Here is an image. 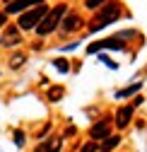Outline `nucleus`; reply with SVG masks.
Masks as SVG:
<instances>
[{"instance_id": "obj_1", "label": "nucleus", "mask_w": 147, "mask_h": 152, "mask_svg": "<svg viewBox=\"0 0 147 152\" xmlns=\"http://www.w3.org/2000/svg\"><path fill=\"white\" fill-rule=\"evenodd\" d=\"M121 17V5L118 3H104V7L92 17V24H89V31H99V29H104V27H108L111 22H116Z\"/></svg>"}, {"instance_id": "obj_2", "label": "nucleus", "mask_w": 147, "mask_h": 152, "mask_svg": "<svg viewBox=\"0 0 147 152\" xmlns=\"http://www.w3.org/2000/svg\"><path fill=\"white\" fill-rule=\"evenodd\" d=\"M65 12H68V7H65V5H58V7L48 10V12L44 15V20L36 24V34H39V36H46V34H51L53 29H58L60 20L65 17Z\"/></svg>"}, {"instance_id": "obj_3", "label": "nucleus", "mask_w": 147, "mask_h": 152, "mask_svg": "<svg viewBox=\"0 0 147 152\" xmlns=\"http://www.w3.org/2000/svg\"><path fill=\"white\" fill-rule=\"evenodd\" d=\"M46 12H48V10H46V5L29 7V10H24V12L20 15V20H17V27H20V29H24V31L36 29V24L44 20V15H46Z\"/></svg>"}, {"instance_id": "obj_4", "label": "nucleus", "mask_w": 147, "mask_h": 152, "mask_svg": "<svg viewBox=\"0 0 147 152\" xmlns=\"http://www.w3.org/2000/svg\"><path fill=\"white\" fill-rule=\"evenodd\" d=\"M125 34H130V31H125ZM125 34H123V36H125ZM123 36H111V39H104V41H97V44H89L87 51H89V53H97L99 48H123V46H125Z\"/></svg>"}, {"instance_id": "obj_5", "label": "nucleus", "mask_w": 147, "mask_h": 152, "mask_svg": "<svg viewBox=\"0 0 147 152\" xmlns=\"http://www.w3.org/2000/svg\"><path fill=\"white\" fill-rule=\"evenodd\" d=\"M60 31L63 34H70V31H75V29H80L82 27V20H80V15H75V12H70V15H65L63 20H60Z\"/></svg>"}, {"instance_id": "obj_6", "label": "nucleus", "mask_w": 147, "mask_h": 152, "mask_svg": "<svg viewBox=\"0 0 147 152\" xmlns=\"http://www.w3.org/2000/svg\"><path fill=\"white\" fill-rule=\"evenodd\" d=\"M108 130H111V121H99L89 128V138L92 140H104V138H108Z\"/></svg>"}, {"instance_id": "obj_7", "label": "nucleus", "mask_w": 147, "mask_h": 152, "mask_svg": "<svg viewBox=\"0 0 147 152\" xmlns=\"http://www.w3.org/2000/svg\"><path fill=\"white\" fill-rule=\"evenodd\" d=\"M22 41V36H20V27H7L5 34L0 36V46H17Z\"/></svg>"}, {"instance_id": "obj_8", "label": "nucleus", "mask_w": 147, "mask_h": 152, "mask_svg": "<svg viewBox=\"0 0 147 152\" xmlns=\"http://www.w3.org/2000/svg\"><path fill=\"white\" fill-rule=\"evenodd\" d=\"M46 0H15V3L7 5V15L10 12H24L29 7H36V5H44Z\"/></svg>"}, {"instance_id": "obj_9", "label": "nucleus", "mask_w": 147, "mask_h": 152, "mask_svg": "<svg viewBox=\"0 0 147 152\" xmlns=\"http://www.w3.org/2000/svg\"><path fill=\"white\" fill-rule=\"evenodd\" d=\"M133 111H135V106H121L116 111V126L118 128H125L128 123H130V118H133Z\"/></svg>"}, {"instance_id": "obj_10", "label": "nucleus", "mask_w": 147, "mask_h": 152, "mask_svg": "<svg viewBox=\"0 0 147 152\" xmlns=\"http://www.w3.org/2000/svg\"><path fill=\"white\" fill-rule=\"evenodd\" d=\"M60 138L58 135H53V138H46L44 142H39V147H36V152H58L60 150Z\"/></svg>"}, {"instance_id": "obj_11", "label": "nucleus", "mask_w": 147, "mask_h": 152, "mask_svg": "<svg viewBox=\"0 0 147 152\" xmlns=\"http://www.w3.org/2000/svg\"><path fill=\"white\" fill-rule=\"evenodd\" d=\"M46 97H48V102H58V99L63 97V87H51Z\"/></svg>"}, {"instance_id": "obj_12", "label": "nucleus", "mask_w": 147, "mask_h": 152, "mask_svg": "<svg viewBox=\"0 0 147 152\" xmlns=\"http://www.w3.org/2000/svg\"><path fill=\"white\" fill-rule=\"evenodd\" d=\"M121 142V138H114V135H108V138H104V152H108V150H114L116 145Z\"/></svg>"}, {"instance_id": "obj_13", "label": "nucleus", "mask_w": 147, "mask_h": 152, "mask_svg": "<svg viewBox=\"0 0 147 152\" xmlns=\"http://www.w3.org/2000/svg\"><path fill=\"white\" fill-rule=\"evenodd\" d=\"M138 89H140V82H135V85H130V87L121 89V92H118V99H121V97H130V94H135Z\"/></svg>"}, {"instance_id": "obj_14", "label": "nucleus", "mask_w": 147, "mask_h": 152, "mask_svg": "<svg viewBox=\"0 0 147 152\" xmlns=\"http://www.w3.org/2000/svg\"><path fill=\"white\" fill-rule=\"evenodd\" d=\"M104 3H108V0H84V5H87V10H99Z\"/></svg>"}, {"instance_id": "obj_15", "label": "nucleus", "mask_w": 147, "mask_h": 152, "mask_svg": "<svg viewBox=\"0 0 147 152\" xmlns=\"http://www.w3.org/2000/svg\"><path fill=\"white\" fill-rule=\"evenodd\" d=\"M80 152H99V145H97V140H94V142H87V145H84Z\"/></svg>"}, {"instance_id": "obj_16", "label": "nucleus", "mask_w": 147, "mask_h": 152, "mask_svg": "<svg viewBox=\"0 0 147 152\" xmlns=\"http://www.w3.org/2000/svg\"><path fill=\"white\" fill-rule=\"evenodd\" d=\"M22 63H24V56H20V53L12 56V61H10V65H12V68H20Z\"/></svg>"}, {"instance_id": "obj_17", "label": "nucleus", "mask_w": 147, "mask_h": 152, "mask_svg": "<svg viewBox=\"0 0 147 152\" xmlns=\"http://www.w3.org/2000/svg\"><path fill=\"white\" fill-rule=\"evenodd\" d=\"M53 65H56L58 70H63V72H68V70H70V65H68V61H60V58H58V61H53Z\"/></svg>"}, {"instance_id": "obj_18", "label": "nucleus", "mask_w": 147, "mask_h": 152, "mask_svg": "<svg viewBox=\"0 0 147 152\" xmlns=\"http://www.w3.org/2000/svg\"><path fill=\"white\" fill-rule=\"evenodd\" d=\"M15 142L20 145V147L24 145V133H22V130H15Z\"/></svg>"}, {"instance_id": "obj_19", "label": "nucleus", "mask_w": 147, "mask_h": 152, "mask_svg": "<svg viewBox=\"0 0 147 152\" xmlns=\"http://www.w3.org/2000/svg\"><path fill=\"white\" fill-rule=\"evenodd\" d=\"M5 22H7V12H0V27H5Z\"/></svg>"}, {"instance_id": "obj_20", "label": "nucleus", "mask_w": 147, "mask_h": 152, "mask_svg": "<svg viewBox=\"0 0 147 152\" xmlns=\"http://www.w3.org/2000/svg\"><path fill=\"white\" fill-rule=\"evenodd\" d=\"M0 3H7V0H0Z\"/></svg>"}, {"instance_id": "obj_21", "label": "nucleus", "mask_w": 147, "mask_h": 152, "mask_svg": "<svg viewBox=\"0 0 147 152\" xmlns=\"http://www.w3.org/2000/svg\"><path fill=\"white\" fill-rule=\"evenodd\" d=\"M101 152H104V150H101Z\"/></svg>"}]
</instances>
